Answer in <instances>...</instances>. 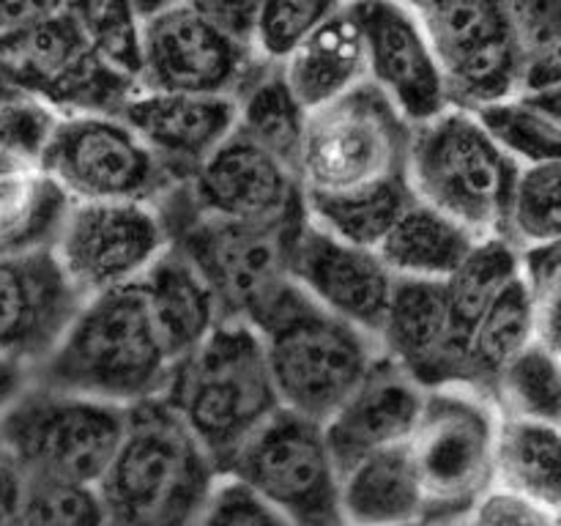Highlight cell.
<instances>
[{"label":"cell","instance_id":"cell-23","mask_svg":"<svg viewBox=\"0 0 561 526\" xmlns=\"http://www.w3.org/2000/svg\"><path fill=\"white\" fill-rule=\"evenodd\" d=\"M279 71L307 113L362 85L365 44L356 20V3H332L329 14L279 66Z\"/></svg>","mask_w":561,"mask_h":526},{"label":"cell","instance_id":"cell-43","mask_svg":"<svg viewBox=\"0 0 561 526\" xmlns=\"http://www.w3.org/2000/svg\"><path fill=\"white\" fill-rule=\"evenodd\" d=\"M36 3H0V42L31 20Z\"/></svg>","mask_w":561,"mask_h":526},{"label":"cell","instance_id":"cell-6","mask_svg":"<svg viewBox=\"0 0 561 526\" xmlns=\"http://www.w3.org/2000/svg\"><path fill=\"white\" fill-rule=\"evenodd\" d=\"M502 414L469 387L425 389L405 442L431 524L463 521L493 491V458Z\"/></svg>","mask_w":561,"mask_h":526},{"label":"cell","instance_id":"cell-44","mask_svg":"<svg viewBox=\"0 0 561 526\" xmlns=\"http://www.w3.org/2000/svg\"><path fill=\"white\" fill-rule=\"evenodd\" d=\"M431 526H463V521H453V524H431Z\"/></svg>","mask_w":561,"mask_h":526},{"label":"cell","instance_id":"cell-5","mask_svg":"<svg viewBox=\"0 0 561 526\" xmlns=\"http://www.w3.org/2000/svg\"><path fill=\"white\" fill-rule=\"evenodd\" d=\"M518 170L466 110L449 107L427 124L411 126L405 168L411 195L474 239H502Z\"/></svg>","mask_w":561,"mask_h":526},{"label":"cell","instance_id":"cell-26","mask_svg":"<svg viewBox=\"0 0 561 526\" xmlns=\"http://www.w3.org/2000/svg\"><path fill=\"white\" fill-rule=\"evenodd\" d=\"M233 132L299 175L307 110L290 93L279 66L257 60L233 96Z\"/></svg>","mask_w":561,"mask_h":526},{"label":"cell","instance_id":"cell-28","mask_svg":"<svg viewBox=\"0 0 561 526\" xmlns=\"http://www.w3.org/2000/svg\"><path fill=\"white\" fill-rule=\"evenodd\" d=\"M66 208L38 162L0 153V255L49 250Z\"/></svg>","mask_w":561,"mask_h":526},{"label":"cell","instance_id":"cell-16","mask_svg":"<svg viewBox=\"0 0 561 526\" xmlns=\"http://www.w3.org/2000/svg\"><path fill=\"white\" fill-rule=\"evenodd\" d=\"M365 80L409 121L420 126L449 110L442 64L411 3H356Z\"/></svg>","mask_w":561,"mask_h":526},{"label":"cell","instance_id":"cell-39","mask_svg":"<svg viewBox=\"0 0 561 526\" xmlns=\"http://www.w3.org/2000/svg\"><path fill=\"white\" fill-rule=\"evenodd\" d=\"M463 526H559V513L510 493L491 491L466 515Z\"/></svg>","mask_w":561,"mask_h":526},{"label":"cell","instance_id":"cell-9","mask_svg":"<svg viewBox=\"0 0 561 526\" xmlns=\"http://www.w3.org/2000/svg\"><path fill=\"white\" fill-rule=\"evenodd\" d=\"M279 409L323 422L381 362L376 338L312 305L305 294L261 332Z\"/></svg>","mask_w":561,"mask_h":526},{"label":"cell","instance_id":"cell-2","mask_svg":"<svg viewBox=\"0 0 561 526\" xmlns=\"http://www.w3.org/2000/svg\"><path fill=\"white\" fill-rule=\"evenodd\" d=\"M157 211L168 228L170 247L181 252L211 288L222 321L266 332L299 301L290 279V247L305 217L285 225H228L201 217L175 186Z\"/></svg>","mask_w":561,"mask_h":526},{"label":"cell","instance_id":"cell-10","mask_svg":"<svg viewBox=\"0 0 561 526\" xmlns=\"http://www.w3.org/2000/svg\"><path fill=\"white\" fill-rule=\"evenodd\" d=\"M0 71L58 115L118 113L137 91L99 60L75 5H36L31 20L0 42Z\"/></svg>","mask_w":561,"mask_h":526},{"label":"cell","instance_id":"cell-4","mask_svg":"<svg viewBox=\"0 0 561 526\" xmlns=\"http://www.w3.org/2000/svg\"><path fill=\"white\" fill-rule=\"evenodd\" d=\"M159 398L217 464L228 460L279 411L263 340L222 321L195 351L173 362Z\"/></svg>","mask_w":561,"mask_h":526},{"label":"cell","instance_id":"cell-25","mask_svg":"<svg viewBox=\"0 0 561 526\" xmlns=\"http://www.w3.org/2000/svg\"><path fill=\"white\" fill-rule=\"evenodd\" d=\"M477 241L480 239L436 208L414 201L383 236L376 252L394 279L444 283L466 261Z\"/></svg>","mask_w":561,"mask_h":526},{"label":"cell","instance_id":"cell-27","mask_svg":"<svg viewBox=\"0 0 561 526\" xmlns=\"http://www.w3.org/2000/svg\"><path fill=\"white\" fill-rule=\"evenodd\" d=\"M493 491L526 499L559 513L561 433L559 425L502 416L493 458Z\"/></svg>","mask_w":561,"mask_h":526},{"label":"cell","instance_id":"cell-32","mask_svg":"<svg viewBox=\"0 0 561 526\" xmlns=\"http://www.w3.org/2000/svg\"><path fill=\"white\" fill-rule=\"evenodd\" d=\"M496 411L507 420H531L559 425L561 367L559 351L531 343L502 370L491 389Z\"/></svg>","mask_w":561,"mask_h":526},{"label":"cell","instance_id":"cell-41","mask_svg":"<svg viewBox=\"0 0 561 526\" xmlns=\"http://www.w3.org/2000/svg\"><path fill=\"white\" fill-rule=\"evenodd\" d=\"M22 491H25V477L16 469L14 460L0 449V526L14 524Z\"/></svg>","mask_w":561,"mask_h":526},{"label":"cell","instance_id":"cell-3","mask_svg":"<svg viewBox=\"0 0 561 526\" xmlns=\"http://www.w3.org/2000/svg\"><path fill=\"white\" fill-rule=\"evenodd\" d=\"M173 362L137 288L82 301L55 348L27 373L33 384L131 409L159 398Z\"/></svg>","mask_w":561,"mask_h":526},{"label":"cell","instance_id":"cell-36","mask_svg":"<svg viewBox=\"0 0 561 526\" xmlns=\"http://www.w3.org/2000/svg\"><path fill=\"white\" fill-rule=\"evenodd\" d=\"M11 526H107L96 488L25 480Z\"/></svg>","mask_w":561,"mask_h":526},{"label":"cell","instance_id":"cell-15","mask_svg":"<svg viewBox=\"0 0 561 526\" xmlns=\"http://www.w3.org/2000/svg\"><path fill=\"white\" fill-rule=\"evenodd\" d=\"M181 190L214 222L268 228L305 217L299 175L236 132Z\"/></svg>","mask_w":561,"mask_h":526},{"label":"cell","instance_id":"cell-17","mask_svg":"<svg viewBox=\"0 0 561 526\" xmlns=\"http://www.w3.org/2000/svg\"><path fill=\"white\" fill-rule=\"evenodd\" d=\"M290 279L312 305L373 338L394 288L376 250L334 239L307 217L290 247Z\"/></svg>","mask_w":561,"mask_h":526},{"label":"cell","instance_id":"cell-19","mask_svg":"<svg viewBox=\"0 0 561 526\" xmlns=\"http://www.w3.org/2000/svg\"><path fill=\"white\" fill-rule=\"evenodd\" d=\"M80 307L49 250L0 255V359L31 373Z\"/></svg>","mask_w":561,"mask_h":526},{"label":"cell","instance_id":"cell-21","mask_svg":"<svg viewBox=\"0 0 561 526\" xmlns=\"http://www.w3.org/2000/svg\"><path fill=\"white\" fill-rule=\"evenodd\" d=\"M422 395L425 389L409 381L381 356L370 376L321 425L337 471L367 455L403 447L420 414Z\"/></svg>","mask_w":561,"mask_h":526},{"label":"cell","instance_id":"cell-1","mask_svg":"<svg viewBox=\"0 0 561 526\" xmlns=\"http://www.w3.org/2000/svg\"><path fill=\"white\" fill-rule=\"evenodd\" d=\"M219 469L162 398L126 409L124 436L99 480L107 526H195Z\"/></svg>","mask_w":561,"mask_h":526},{"label":"cell","instance_id":"cell-11","mask_svg":"<svg viewBox=\"0 0 561 526\" xmlns=\"http://www.w3.org/2000/svg\"><path fill=\"white\" fill-rule=\"evenodd\" d=\"M38 168L69 203L157 206L175 190L140 137L115 113L58 115Z\"/></svg>","mask_w":561,"mask_h":526},{"label":"cell","instance_id":"cell-42","mask_svg":"<svg viewBox=\"0 0 561 526\" xmlns=\"http://www.w3.org/2000/svg\"><path fill=\"white\" fill-rule=\"evenodd\" d=\"M27 384V370L20 365L0 359V411L20 395V389Z\"/></svg>","mask_w":561,"mask_h":526},{"label":"cell","instance_id":"cell-13","mask_svg":"<svg viewBox=\"0 0 561 526\" xmlns=\"http://www.w3.org/2000/svg\"><path fill=\"white\" fill-rule=\"evenodd\" d=\"M168 247L151 203H69L49 252L85 301L140 283Z\"/></svg>","mask_w":561,"mask_h":526},{"label":"cell","instance_id":"cell-37","mask_svg":"<svg viewBox=\"0 0 561 526\" xmlns=\"http://www.w3.org/2000/svg\"><path fill=\"white\" fill-rule=\"evenodd\" d=\"M329 9L332 3H312V0L257 3L250 42L252 55L263 64L283 66L296 53V47L316 31Z\"/></svg>","mask_w":561,"mask_h":526},{"label":"cell","instance_id":"cell-31","mask_svg":"<svg viewBox=\"0 0 561 526\" xmlns=\"http://www.w3.org/2000/svg\"><path fill=\"white\" fill-rule=\"evenodd\" d=\"M301 201H305L307 219L316 228L348 244L376 250L398 222L400 214L414 203V195H411L409 179H403L354 192V195L301 197Z\"/></svg>","mask_w":561,"mask_h":526},{"label":"cell","instance_id":"cell-14","mask_svg":"<svg viewBox=\"0 0 561 526\" xmlns=\"http://www.w3.org/2000/svg\"><path fill=\"white\" fill-rule=\"evenodd\" d=\"M140 77L137 91L236 96L257 64L247 44L222 31L201 3L137 5Z\"/></svg>","mask_w":561,"mask_h":526},{"label":"cell","instance_id":"cell-30","mask_svg":"<svg viewBox=\"0 0 561 526\" xmlns=\"http://www.w3.org/2000/svg\"><path fill=\"white\" fill-rule=\"evenodd\" d=\"M474 115L499 151L518 168L559 162L561 99L559 93H515Z\"/></svg>","mask_w":561,"mask_h":526},{"label":"cell","instance_id":"cell-12","mask_svg":"<svg viewBox=\"0 0 561 526\" xmlns=\"http://www.w3.org/2000/svg\"><path fill=\"white\" fill-rule=\"evenodd\" d=\"M294 526H340V471L318 422L279 409L222 469Z\"/></svg>","mask_w":561,"mask_h":526},{"label":"cell","instance_id":"cell-38","mask_svg":"<svg viewBox=\"0 0 561 526\" xmlns=\"http://www.w3.org/2000/svg\"><path fill=\"white\" fill-rule=\"evenodd\" d=\"M195 526H294L230 477H219Z\"/></svg>","mask_w":561,"mask_h":526},{"label":"cell","instance_id":"cell-29","mask_svg":"<svg viewBox=\"0 0 561 526\" xmlns=\"http://www.w3.org/2000/svg\"><path fill=\"white\" fill-rule=\"evenodd\" d=\"M537 340L535 305L520 277L471 327L463 351L460 387L491 398L504 367Z\"/></svg>","mask_w":561,"mask_h":526},{"label":"cell","instance_id":"cell-33","mask_svg":"<svg viewBox=\"0 0 561 526\" xmlns=\"http://www.w3.org/2000/svg\"><path fill=\"white\" fill-rule=\"evenodd\" d=\"M518 279V250L504 239H480L466 261L444 279L449 312L469 338L482 312Z\"/></svg>","mask_w":561,"mask_h":526},{"label":"cell","instance_id":"cell-7","mask_svg":"<svg viewBox=\"0 0 561 526\" xmlns=\"http://www.w3.org/2000/svg\"><path fill=\"white\" fill-rule=\"evenodd\" d=\"M124 425L126 409L27 378L0 411V449L25 480L96 488L118 449Z\"/></svg>","mask_w":561,"mask_h":526},{"label":"cell","instance_id":"cell-34","mask_svg":"<svg viewBox=\"0 0 561 526\" xmlns=\"http://www.w3.org/2000/svg\"><path fill=\"white\" fill-rule=\"evenodd\" d=\"M561 230V164L520 168L513 184L502 239L515 250L553 244Z\"/></svg>","mask_w":561,"mask_h":526},{"label":"cell","instance_id":"cell-40","mask_svg":"<svg viewBox=\"0 0 561 526\" xmlns=\"http://www.w3.org/2000/svg\"><path fill=\"white\" fill-rule=\"evenodd\" d=\"M197 3H201V9L211 16V22H217L228 36H233L236 42L250 47L257 3H222V0H197Z\"/></svg>","mask_w":561,"mask_h":526},{"label":"cell","instance_id":"cell-20","mask_svg":"<svg viewBox=\"0 0 561 526\" xmlns=\"http://www.w3.org/2000/svg\"><path fill=\"white\" fill-rule=\"evenodd\" d=\"M115 115L140 137L170 184L181 186L233 135L230 96L135 91Z\"/></svg>","mask_w":561,"mask_h":526},{"label":"cell","instance_id":"cell-22","mask_svg":"<svg viewBox=\"0 0 561 526\" xmlns=\"http://www.w3.org/2000/svg\"><path fill=\"white\" fill-rule=\"evenodd\" d=\"M135 288L170 362L184 359L222 323L208 283L175 247L159 255Z\"/></svg>","mask_w":561,"mask_h":526},{"label":"cell","instance_id":"cell-35","mask_svg":"<svg viewBox=\"0 0 561 526\" xmlns=\"http://www.w3.org/2000/svg\"><path fill=\"white\" fill-rule=\"evenodd\" d=\"M77 20L110 71L137 85L140 77V14L129 3L75 5Z\"/></svg>","mask_w":561,"mask_h":526},{"label":"cell","instance_id":"cell-8","mask_svg":"<svg viewBox=\"0 0 561 526\" xmlns=\"http://www.w3.org/2000/svg\"><path fill=\"white\" fill-rule=\"evenodd\" d=\"M411 124L370 85L310 110L299 153L301 197L354 195L409 179Z\"/></svg>","mask_w":561,"mask_h":526},{"label":"cell","instance_id":"cell-18","mask_svg":"<svg viewBox=\"0 0 561 526\" xmlns=\"http://www.w3.org/2000/svg\"><path fill=\"white\" fill-rule=\"evenodd\" d=\"M376 343L383 359L420 389L460 387L466 334L449 312L442 283L394 279Z\"/></svg>","mask_w":561,"mask_h":526},{"label":"cell","instance_id":"cell-24","mask_svg":"<svg viewBox=\"0 0 561 526\" xmlns=\"http://www.w3.org/2000/svg\"><path fill=\"white\" fill-rule=\"evenodd\" d=\"M337 513L340 526H425V496L405 444L340 471Z\"/></svg>","mask_w":561,"mask_h":526}]
</instances>
